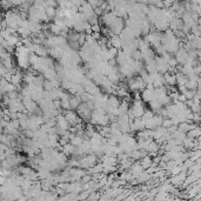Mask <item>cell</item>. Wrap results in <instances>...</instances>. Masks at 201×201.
Masks as SVG:
<instances>
[{
	"label": "cell",
	"mask_w": 201,
	"mask_h": 201,
	"mask_svg": "<svg viewBox=\"0 0 201 201\" xmlns=\"http://www.w3.org/2000/svg\"><path fill=\"white\" fill-rule=\"evenodd\" d=\"M125 28V24H124V19L122 18H117V20L113 23L111 26H109V28L108 30L111 31V33H112L113 36H119L122 30Z\"/></svg>",
	"instance_id": "cell-1"
},
{
	"label": "cell",
	"mask_w": 201,
	"mask_h": 201,
	"mask_svg": "<svg viewBox=\"0 0 201 201\" xmlns=\"http://www.w3.org/2000/svg\"><path fill=\"white\" fill-rule=\"evenodd\" d=\"M64 118H65L66 121L70 124V126H75L77 124H79V122L83 121L81 119L78 117L77 113H74L73 111H66Z\"/></svg>",
	"instance_id": "cell-2"
},
{
	"label": "cell",
	"mask_w": 201,
	"mask_h": 201,
	"mask_svg": "<svg viewBox=\"0 0 201 201\" xmlns=\"http://www.w3.org/2000/svg\"><path fill=\"white\" fill-rule=\"evenodd\" d=\"M174 59L177 60V62L179 65H185L188 60V54L185 49H179L177 53H175V57Z\"/></svg>",
	"instance_id": "cell-3"
},
{
	"label": "cell",
	"mask_w": 201,
	"mask_h": 201,
	"mask_svg": "<svg viewBox=\"0 0 201 201\" xmlns=\"http://www.w3.org/2000/svg\"><path fill=\"white\" fill-rule=\"evenodd\" d=\"M57 126H59L60 128H62L64 130H70V124L66 121V119L64 118V115H61V114H59L58 117H57Z\"/></svg>",
	"instance_id": "cell-4"
},
{
	"label": "cell",
	"mask_w": 201,
	"mask_h": 201,
	"mask_svg": "<svg viewBox=\"0 0 201 201\" xmlns=\"http://www.w3.org/2000/svg\"><path fill=\"white\" fill-rule=\"evenodd\" d=\"M162 77H164V80H165V85H167V86H175V85H177V78H175V74L165 73Z\"/></svg>",
	"instance_id": "cell-5"
},
{
	"label": "cell",
	"mask_w": 201,
	"mask_h": 201,
	"mask_svg": "<svg viewBox=\"0 0 201 201\" xmlns=\"http://www.w3.org/2000/svg\"><path fill=\"white\" fill-rule=\"evenodd\" d=\"M154 95V89L151 91V89H143L142 93L140 94V98H141V101H145V102H149V101L153 99Z\"/></svg>",
	"instance_id": "cell-6"
},
{
	"label": "cell",
	"mask_w": 201,
	"mask_h": 201,
	"mask_svg": "<svg viewBox=\"0 0 201 201\" xmlns=\"http://www.w3.org/2000/svg\"><path fill=\"white\" fill-rule=\"evenodd\" d=\"M108 41H109V44H111L112 47L117 48L118 51L122 47V42H121V40H120L119 36H112L109 39H108Z\"/></svg>",
	"instance_id": "cell-7"
},
{
	"label": "cell",
	"mask_w": 201,
	"mask_h": 201,
	"mask_svg": "<svg viewBox=\"0 0 201 201\" xmlns=\"http://www.w3.org/2000/svg\"><path fill=\"white\" fill-rule=\"evenodd\" d=\"M80 104H81L80 96L73 95V96L70 98V107H71V111L72 109H78V107L80 106Z\"/></svg>",
	"instance_id": "cell-8"
},
{
	"label": "cell",
	"mask_w": 201,
	"mask_h": 201,
	"mask_svg": "<svg viewBox=\"0 0 201 201\" xmlns=\"http://www.w3.org/2000/svg\"><path fill=\"white\" fill-rule=\"evenodd\" d=\"M108 106H111L112 108H118L120 106V100L118 99V96L112 95V96H108V100L106 102Z\"/></svg>",
	"instance_id": "cell-9"
},
{
	"label": "cell",
	"mask_w": 201,
	"mask_h": 201,
	"mask_svg": "<svg viewBox=\"0 0 201 201\" xmlns=\"http://www.w3.org/2000/svg\"><path fill=\"white\" fill-rule=\"evenodd\" d=\"M186 136H187V138H189V139H192V140L199 139V138H200V128H199V127H196V128H194V130H189L188 133L186 134Z\"/></svg>",
	"instance_id": "cell-10"
},
{
	"label": "cell",
	"mask_w": 201,
	"mask_h": 201,
	"mask_svg": "<svg viewBox=\"0 0 201 201\" xmlns=\"http://www.w3.org/2000/svg\"><path fill=\"white\" fill-rule=\"evenodd\" d=\"M83 136H78V135H73L70 139V143H71L72 146H74V147H79L81 143H83Z\"/></svg>",
	"instance_id": "cell-11"
},
{
	"label": "cell",
	"mask_w": 201,
	"mask_h": 201,
	"mask_svg": "<svg viewBox=\"0 0 201 201\" xmlns=\"http://www.w3.org/2000/svg\"><path fill=\"white\" fill-rule=\"evenodd\" d=\"M148 104H149V107H151V109H152V111H154V112H159L160 109L162 108V106H161V105L159 104V101L155 100V99H152V100L149 101Z\"/></svg>",
	"instance_id": "cell-12"
},
{
	"label": "cell",
	"mask_w": 201,
	"mask_h": 201,
	"mask_svg": "<svg viewBox=\"0 0 201 201\" xmlns=\"http://www.w3.org/2000/svg\"><path fill=\"white\" fill-rule=\"evenodd\" d=\"M74 146H72L71 143H67V145H66V146H64V147H62V149H61V153L62 154H65L66 156H67V155H72V154H73V152H74Z\"/></svg>",
	"instance_id": "cell-13"
},
{
	"label": "cell",
	"mask_w": 201,
	"mask_h": 201,
	"mask_svg": "<svg viewBox=\"0 0 201 201\" xmlns=\"http://www.w3.org/2000/svg\"><path fill=\"white\" fill-rule=\"evenodd\" d=\"M140 165H141L142 169H147V168H149V166H152V159L147 155V156L142 158Z\"/></svg>",
	"instance_id": "cell-14"
},
{
	"label": "cell",
	"mask_w": 201,
	"mask_h": 201,
	"mask_svg": "<svg viewBox=\"0 0 201 201\" xmlns=\"http://www.w3.org/2000/svg\"><path fill=\"white\" fill-rule=\"evenodd\" d=\"M159 149H160V146L155 141H152L147 146V148H146V151L149 152V153H151V152H158Z\"/></svg>",
	"instance_id": "cell-15"
},
{
	"label": "cell",
	"mask_w": 201,
	"mask_h": 201,
	"mask_svg": "<svg viewBox=\"0 0 201 201\" xmlns=\"http://www.w3.org/2000/svg\"><path fill=\"white\" fill-rule=\"evenodd\" d=\"M45 13L48 17V19H54V17H55V8H53V7H46L45 8Z\"/></svg>",
	"instance_id": "cell-16"
},
{
	"label": "cell",
	"mask_w": 201,
	"mask_h": 201,
	"mask_svg": "<svg viewBox=\"0 0 201 201\" xmlns=\"http://www.w3.org/2000/svg\"><path fill=\"white\" fill-rule=\"evenodd\" d=\"M85 39H86V34L85 33H77V42L79 44V46H83Z\"/></svg>",
	"instance_id": "cell-17"
},
{
	"label": "cell",
	"mask_w": 201,
	"mask_h": 201,
	"mask_svg": "<svg viewBox=\"0 0 201 201\" xmlns=\"http://www.w3.org/2000/svg\"><path fill=\"white\" fill-rule=\"evenodd\" d=\"M194 94H195V91H192V89H187V91L183 93V95L186 96L187 100H192L193 96H194Z\"/></svg>",
	"instance_id": "cell-18"
},
{
	"label": "cell",
	"mask_w": 201,
	"mask_h": 201,
	"mask_svg": "<svg viewBox=\"0 0 201 201\" xmlns=\"http://www.w3.org/2000/svg\"><path fill=\"white\" fill-rule=\"evenodd\" d=\"M91 30H92V33H100V31H101L100 24L92 25V26H91Z\"/></svg>",
	"instance_id": "cell-19"
},
{
	"label": "cell",
	"mask_w": 201,
	"mask_h": 201,
	"mask_svg": "<svg viewBox=\"0 0 201 201\" xmlns=\"http://www.w3.org/2000/svg\"><path fill=\"white\" fill-rule=\"evenodd\" d=\"M6 182H7V177L0 175V187L4 186V185H6Z\"/></svg>",
	"instance_id": "cell-20"
},
{
	"label": "cell",
	"mask_w": 201,
	"mask_h": 201,
	"mask_svg": "<svg viewBox=\"0 0 201 201\" xmlns=\"http://www.w3.org/2000/svg\"><path fill=\"white\" fill-rule=\"evenodd\" d=\"M187 100V99H186V96H185V95L183 94H179V96H177V101H179V102H182V104H185V101Z\"/></svg>",
	"instance_id": "cell-21"
},
{
	"label": "cell",
	"mask_w": 201,
	"mask_h": 201,
	"mask_svg": "<svg viewBox=\"0 0 201 201\" xmlns=\"http://www.w3.org/2000/svg\"><path fill=\"white\" fill-rule=\"evenodd\" d=\"M2 20V14H1V12H0V21Z\"/></svg>",
	"instance_id": "cell-22"
}]
</instances>
